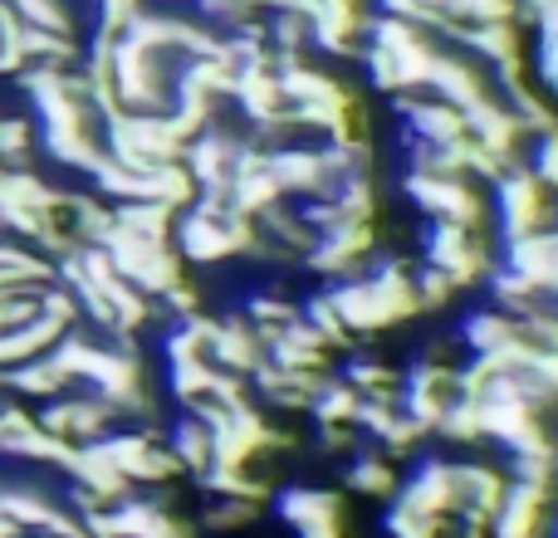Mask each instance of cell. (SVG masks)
Returning <instances> with one entry per match:
<instances>
[{
  "label": "cell",
  "mask_w": 558,
  "mask_h": 538,
  "mask_svg": "<svg viewBox=\"0 0 558 538\" xmlns=\"http://www.w3.org/2000/svg\"><path fill=\"white\" fill-rule=\"evenodd\" d=\"M357 441H363V436H357L353 426H318V451L324 455H353Z\"/></svg>",
  "instance_id": "cb8c5ba5"
},
{
  "label": "cell",
  "mask_w": 558,
  "mask_h": 538,
  "mask_svg": "<svg viewBox=\"0 0 558 538\" xmlns=\"http://www.w3.org/2000/svg\"><path fill=\"white\" fill-rule=\"evenodd\" d=\"M456 333H461V343L471 347V357H510V353H520V318L500 314V308H471Z\"/></svg>",
  "instance_id": "8fae6325"
},
{
  "label": "cell",
  "mask_w": 558,
  "mask_h": 538,
  "mask_svg": "<svg viewBox=\"0 0 558 538\" xmlns=\"http://www.w3.org/2000/svg\"><path fill=\"white\" fill-rule=\"evenodd\" d=\"M432 436H441V441H451V445H475L481 441V402L456 392L451 402H446V412H441V421H436Z\"/></svg>",
  "instance_id": "ffe728a7"
},
{
  "label": "cell",
  "mask_w": 558,
  "mask_h": 538,
  "mask_svg": "<svg viewBox=\"0 0 558 538\" xmlns=\"http://www.w3.org/2000/svg\"><path fill=\"white\" fill-rule=\"evenodd\" d=\"M392 500L412 504V510L432 514V519H451V510H456V465L426 455V461L412 470V480L397 485Z\"/></svg>",
  "instance_id": "ba28073f"
},
{
  "label": "cell",
  "mask_w": 558,
  "mask_h": 538,
  "mask_svg": "<svg viewBox=\"0 0 558 538\" xmlns=\"http://www.w3.org/2000/svg\"><path fill=\"white\" fill-rule=\"evenodd\" d=\"M461 294L456 279L446 269H432V265H412V298H416V314H441L451 298Z\"/></svg>",
  "instance_id": "7402d4cb"
},
{
  "label": "cell",
  "mask_w": 558,
  "mask_h": 538,
  "mask_svg": "<svg viewBox=\"0 0 558 538\" xmlns=\"http://www.w3.org/2000/svg\"><path fill=\"white\" fill-rule=\"evenodd\" d=\"M167 451H172V461H177V470H182V475L211 470V461H216L211 426H206L196 412H182L172 426H167Z\"/></svg>",
  "instance_id": "4fadbf2b"
},
{
  "label": "cell",
  "mask_w": 558,
  "mask_h": 538,
  "mask_svg": "<svg viewBox=\"0 0 558 538\" xmlns=\"http://www.w3.org/2000/svg\"><path fill=\"white\" fill-rule=\"evenodd\" d=\"M554 514H558V494L510 480L500 504H495L490 524H485V534L490 538H549Z\"/></svg>",
  "instance_id": "5b68a950"
},
{
  "label": "cell",
  "mask_w": 558,
  "mask_h": 538,
  "mask_svg": "<svg viewBox=\"0 0 558 538\" xmlns=\"http://www.w3.org/2000/svg\"><path fill=\"white\" fill-rule=\"evenodd\" d=\"M333 377H343V382L353 387L357 396H363V392H397V367H387V363H377V357H367L357 343L348 347V357L338 363Z\"/></svg>",
  "instance_id": "ac0fdd59"
},
{
  "label": "cell",
  "mask_w": 558,
  "mask_h": 538,
  "mask_svg": "<svg viewBox=\"0 0 558 538\" xmlns=\"http://www.w3.org/2000/svg\"><path fill=\"white\" fill-rule=\"evenodd\" d=\"M265 357L279 363V367H289V372H314V377L333 372V347H328L304 318H294L289 328H279L270 343H265Z\"/></svg>",
  "instance_id": "30bf717a"
},
{
  "label": "cell",
  "mask_w": 558,
  "mask_h": 538,
  "mask_svg": "<svg viewBox=\"0 0 558 538\" xmlns=\"http://www.w3.org/2000/svg\"><path fill=\"white\" fill-rule=\"evenodd\" d=\"M241 318L255 328V338H260V343H270L279 328H289L299 318V304H294V298H284L279 289H255V294L241 304Z\"/></svg>",
  "instance_id": "e0dca14e"
},
{
  "label": "cell",
  "mask_w": 558,
  "mask_h": 538,
  "mask_svg": "<svg viewBox=\"0 0 558 538\" xmlns=\"http://www.w3.org/2000/svg\"><path fill=\"white\" fill-rule=\"evenodd\" d=\"M514 162H520L549 196H558V123L534 127V133H520Z\"/></svg>",
  "instance_id": "5bb4252c"
},
{
  "label": "cell",
  "mask_w": 558,
  "mask_h": 538,
  "mask_svg": "<svg viewBox=\"0 0 558 538\" xmlns=\"http://www.w3.org/2000/svg\"><path fill=\"white\" fill-rule=\"evenodd\" d=\"M441 529H446V519H432V514L412 510V504H402V500H392L383 514L387 538H441Z\"/></svg>",
  "instance_id": "603a6c76"
},
{
  "label": "cell",
  "mask_w": 558,
  "mask_h": 538,
  "mask_svg": "<svg viewBox=\"0 0 558 538\" xmlns=\"http://www.w3.org/2000/svg\"><path fill=\"white\" fill-rule=\"evenodd\" d=\"M353 406H357V392L343 382V377L324 372L308 392V406L304 412L314 416V426H353Z\"/></svg>",
  "instance_id": "2e32d148"
},
{
  "label": "cell",
  "mask_w": 558,
  "mask_h": 538,
  "mask_svg": "<svg viewBox=\"0 0 558 538\" xmlns=\"http://www.w3.org/2000/svg\"><path fill=\"white\" fill-rule=\"evenodd\" d=\"M255 514H260V504H251V500L206 494L202 514H196V529H206V534H235V529H245V524H255Z\"/></svg>",
  "instance_id": "d6986e66"
},
{
  "label": "cell",
  "mask_w": 558,
  "mask_h": 538,
  "mask_svg": "<svg viewBox=\"0 0 558 538\" xmlns=\"http://www.w3.org/2000/svg\"><path fill=\"white\" fill-rule=\"evenodd\" d=\"M255 221L231 206V196H192L172 221V250L182 265H221L251 255Z\"/></svg>",
  "instance_id": "6da1fadb"
},
{
  "label": "cell",
  "mask_w": 558,
  "mask_h": 538,
  "mask_svg": "<svg viewBox=\"0 0 558 538\" xmlns=\"http://www.w3.org/2000/svg\"><path fill=\"white\" fill-rule=\"evenodd\" d=\"M402 192L426 221H456L485 231V192L475 176H432V172H407Z\"/></svg>",
  "instance_id": "3957f363"
},
{
  "label": "cell",
  "mask_w": 558,
  "mask_h": 538,
  "mask_svg": "<svg viewBox=\"0 0 558 538\" xmlns=\"http://www.w3.org/2000/svg\"><path fill=\"white\" fill-rule=\"evenodd\" d=\"M505 470L500 465H485V461H461L456 465V510L451 519H471V524H490L495 504L505 494Z\"/></svg>",
  "instance_id": "52a82bcc"
},
{
  "label": "cell",
  "mask_w": 558,
  "mask_h": 538,
  "mask_svg": "<svg viewBox=\"0 0 558 538\" xmlns=\"http://www.w3.org/2000/svg\"><path fill=\"white\" fill-rule=\"evenodd\" d=\"M485 225L500 231L505 241H520V235L549 231L554 225V196L534 182L524 167H505L500 176L490 182V201H485Z\"/></svg>",
  "instance_id": "7a4b0ae2"
},
{
  "label": "cell",
  "mask_w": 558,
  "mask_h": 538,
  "mask_svg": "<svg viewBox=\"0 0 558 538\" xmlns=\"http://www.w3.org/2000/svg\"><path fill=\"white\" fill-rule=\"evenodd\" d=\"M299 318H304V323L314 328L328 347H333V353H348V347H353V333L343 328V318H338V308L328 304L324 289H318V294H308L304 304H299Z\"/></svg>",
  "instance_id": "44dd1931"
},
{
  "label": "cell",
  "mask_w": 558,
  "mask_h": 538,
  "mask_svg": "<svg viewBox=\"0 0 558 538\" xmlns=\"http://www.w3.org/2000/svg\"><path fill=\"white\" fill-rule=\"evenodd\" d=\"M275 514L289 524L294 534L304 529H324V524H343V494L338 490H318V485H289V490H275Z\"/></svg>",
  "instance_id": "9c48e42d"
},
{
  "label": "cell",
  "mask_w": 558,
  "mask_h": 538,
  "mask_svg": "<svg viewBox=\"0 0 558 538\" xmlns=\"http://www.w3.org/2000/svg\"><path fill=\"white\" fill-rule=\"evenodd\" d=\"M402 475H397V461L383 455L377 445H357L343 465V490L357 494V500H392Z\"/></svg>",
  "instance_id": "7c38bea8"
},
{
  "label": "cell",
  "mask_w": 558,
  "mask_h": 538,
  "mask_svg": "<svg viewBox=\"0 0 558 538\" xmlns=\"http://www.w3.org/2000/svg\"><path fill=\"white\" fill-rule=\"evenodd\" d=\"M299 538H348V534H343V524H324V529H304Z\"/></svg>",
  "instance_id": "d4e9b609"
},
{
  "label": "cell",
  "mask_w": 558,
  "mask_h": 538,
  "mask_svg": "<svg viewBox=\"0 0 558 538\" xmlns=\"http://www.w3.org/2000/svg\"><path fill=\"white\" fill-rule=\"evenodd\" d=\"M422 265L446 269L456 279V289L481 284L490 269V245L475 225H456V221H426L422 231Z\"/></svg>",
  "instance_id": "277c9868"
},
{
  "label": "cell",
  "mask_w": 558,
  "mask_h": 538,
  "mask_svg": "<svg viewBox=\"0 0 558 538\" xmlns=\"http://www.w3.org/2000/svg\"><path fill=\"white\" fill-rule=\"evenodd\" d=\"M206 494H231V500H251V504H265L275 494V485L265 475H255V465H211V470L196 475Z\"/></svg>",
  "instance_id": "9a60e30c"
},
{
  "label": "cell",
  "mask_w": 558,
  "mask_h": 538,
  "mask_svg": "<svg viewBox=\"0 0 558 538\" xmlns=\"http://www.w3.org/2000/svg\"><path fill=\"white\" fill-rule=\"evenodd\" d=\"M260 357H265V343L255 338V328L245 323L241 314L211 318V343H206V363L221 367V372H231V377H251Z\"/></svg>",
  "instance_id": "8992f818"
}]
</instances>
